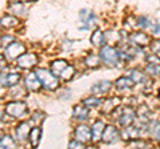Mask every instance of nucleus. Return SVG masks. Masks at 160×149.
<instances>
[{
    "instance_id": "nucleus-1",
    "label": "nucleus",
    "mask_w": 160,
    "mask_h": 149,
    "mask_svg": "<svg viewBox=\"0 0 160 149\" xmlns=\"http://www.w3.org/2000/svg\"><path fill=\"white\" fill-rule=\"evenodd\" d=\"M35 73L38 74L42 85L48 89V91H55L59 87V79L56 77V74L51 72V69H46V68H38Z\"/></svg>"
},
{
    "instance_id": "nucleus-2",
    "label": "nucleus",
    "mask_w": 160,
    "mask_h": 149,
    "mask_svg": "<svg viewBox=\"0 0 160 149\" xmlns=\"http://www.w3.org/2000/svg\"><path fill=\"white\" fill-rule=\"evenodd\" d=\"M4 111L8 116H11L12 118H22L27 115L28 112V108H27V104L24 101H19V100H13L11 103H8Z\"/></svg>"
},
{
    "instance_id": "nucleus-3",
    "label": "nucleus",
    "mask_w": 160,
    "mask_h": 149,
    "mask_svg": "<svg viewBox=\"0 0 160 149\" xmlns=\"http://www.w3.org/2000/svg\"><path fill=\"white\" fill-rule=\"evenodd\" d=\"M99 56L102 59V61L109 67H115L119 63V52H116V49L111 46H103L100 48Z\"/></svg>"
},
{
    "instance_id": "nucleus-4",
    "label": "nucleus",
    "mask_w": 160,
    "mask_h": 149,
    "mask_svg": "<svg viewBox=\"0 0 160 149\" xmlns=\"http://www.w3.org/2000/svg\"><path fill=\"white\" fill-rule=\"evenodd\" d=\"M136 120V111H133L131 107H124V108H119V116H118V121L119 124L124 127H128L133 124V121Z\"/></svg>"
},
{
    "instance_id": "nucleus-5",
    "label": "nucleus",
    "mask_w": 160,
    "mask_h": 149,
    "mask_svg": "<svg viewBox=\"0 0 160 149\" xmlns=\"http://www.w3.org/2000/svg\"><path fill=\"white\" fill-rule=\"evenodd\" d=\"M24 52H26V46H24L23 43L15 40L6 48L4 57H6V60H16L20 55H23Z\"/></svg>"
},
{
    "instance_id": "nucleus-6",
    "label": "nucleus",
    "mask_w": 160,
    "mask_h": 149,
    "mask_svg": "<svg viewBox=\"0 0 160 149\" xmlns=\"http://www.w3.org/2000/svg\"><path fill=\"white\" fill-rule=\"evenodd\" d=\"M38 61H39V57H38V55L33 53V52H24L23 55H20V56L16 59L18 65L23 69L33 68L38 64Z\"/></svg>"
},
{
    "instance_id": "nucleus-7",
    "label": "nucleus",
    "mask_w": 160,
    "mask_h": 149,
    "mask_svg": "<svg viewBox=\"0 0 160 149\" xmlns=\"http://www.w3.org/2000/svg\"><path fill=\"white\" fill-rule=\"evenodd\" d=\"M22 80V74L18 72H2L0 73V87L11 88L16 87Z\"/></svg>"
},
{
    "instance_id": "nucleus-8",
    "label": "nucleus",
    "mask_w": 160,
    "mask_h": 149,
    "mask_svg": "<svg viewBox=\"0 0 160 149\" xmlns=\"http://www.w3.org/2000/svg\"><path fill=\"white\" fill-rule=\"evenodd\" d=\"M79 16H80V22L83 23V26L80 27V31H88V29L96 26V16H95L93 12L88 11V9H82Z\"/></svg>"
},
{
    "instance_id": "nucleus-9",
    "label": "nucleus",
    "mask_w": 160,
    "mask_h": 149,
    "mask_svg": "<svg viewBox=\"0 0 160 149\" xmlns=\"http://www.w3.org/2000/svg\"><path fill=\"white\" fill-rule=\"evenodd\" d=\"M128 40L131 41L132 46L139 47V48H142V47H148L149 44H151V37H149L146 32H140V31L132 32L131 35H129Z\"/></svg>"
},
{
    "instance_id": "nucleus-10",
    "label": "nucleus",
    "mask_w": 160,
    "mask_h": 149,
    "mask_svg": "<svg viewBox=\"0 0 160 149\" xmlns=\"http://www.w3.org/2000/svg\"><path fill=\"white\" fill-rule=\"evenodd\" d=\"M119 131L115 125H106L102 135V141L104 144H115L119 140Z\"/></svg>"
},
{
    "instance_id": "nucleus-11",
    "label": "nucleus",
    "mask_w": 160,
    "mask_h": 149,
    "mask_svg": "<svg viewBox=\"0 0 160 149\" xmlns=\"http://www.w3.org/2000/svg\"><path fill=\"white\" fill-rule=\"evenodd\" d=\"M24 87L31 92H38L42 88V83H40L38 74L35 72H29L26 77H24Z\"/></svg>"
},
{
    "instance_id": "nucleus-12",
    "label": "nucleus",
    "mask_w": 160,
    "mask_h": 149,
    "mask_svg": "<svg viewBox=\"0 0 160 149\" xmlns=\"http://www.w3.org/2000/svg\"><path fill=\"white\" fill-rule=\"evenodd\" d=\"M75 138L79 141H82L84 144H87L91 141V129H89V127L84 125V124H80V125L76 127V129H75Z\"/></svg>"
},
{
    "instance_id": "nucleus-13",
    "label": "nucleus",
    "mask_w": 160,
    "mask_h": 149,
    "mask_svg": "<svg viewBox=\"0 0 160 149\" xmlns=\"http://www.w3.org/2000/svg\"><path fill=\"white\" fill-rule=\"evenodd\" d=\"M29 131H31V128H29L28 123H26V121L20 123L19 125L15 128V138H16V141H19V142L26 141L28 138Z\"/></svg>"
},
{
    "instance_id": "nucleus-14",
    "label": "nucleus",
    "mask_w": 160,
    "mask_h": 149,
    "mask_svg": "<svg viewBox=\"0 0 160 149\" xmlns=\"http://www.w3.org/2000/svg\"><path fill=\"white\" fill-rule=\"evenodd\" d=\"M112 87V83L108 81V80H102V81H98L95 83L91 87V93L95 96H99V95H104V93H108L109 89Z\"/></svg>"
},
{
    "instance_id": "nucleus-15",
    "label": "nucleus",
    "mask_w": 160,
    "mask_h": 149,
    "mask_svg": "<svg viewBox=\"0 0 160 149\" xmlns=\"http://www.w3.org/2000/svg\"><path fill=\"white\" fill-rule=\"evenodd\" d=\"M72 116L75 120H78V121H86L89 117V108L87 105H84V104H78V105H75V108H73Z\"/></svg>"
},
{
    "instance_id": "nucleus-16",
    "label": "nucleus",
    "mask_w": 160,
    "mask_h": 149,
    "mask_svg": "<svg viewBox=\"0 0 160 149\" xmlns=\"http://www.w3.org/2000/svg\"><path fill=\"white\" fill-rule=\"evenodd\" d=\"M118 105H120V99L119 97H109L102 103V112L104 115L112 113L115 109L118 108Z\"/></svg>"
},
{
    "instance_id": "nucleus-17",
    "label": "nucleus",
    "mask_w": 160,
    "mask_h": 149,
    "mask_svg": "<svg viewBox=\"0 0 160 149\" xmlns=\"http://www.w3.org/2000/svg\"><path fill=\"white\" fill-rule=\"evenodd\" d=\"M104 128H106V125H104V123L103 121H95L93 123V125L91 128V141L92 142H99L100 140H102V135H103V132H104Z\"/></svg>"
},
{
    "instance_id": "nucleus-18",
    "label": "nucleus",
    "mask_w": 160,
    "mask_h": 149,
    "mask_svg": "<svg viewBox=\"0 0 160 149\" xmlns=\"http://www.w3.org/2000/svg\"><path fill=\"white\" fill-rule=\"evenodd\" d=\"M139 136H140V128L139 127H135L131 124V125L123 128L122 137L126 138V140H135V138H139Z\"/></svg>"
},
{
    "instance_id": "nucleus-19",
    "label": "nucleus",
    "mask_w": 160,
    "mask_h": 149,
    "mask_svg": "<svg viewBox=\"0 0 160 149\" xmlns=\"http://www.w3.org/2000/svg\"><path fill=\"white\" fill-rule=\"evenodd\" d=\"M91 43L93 47H98V48H102L104 44H106V36H104V33L100 31V29H95L91 35Z\"/></svg>"
},
{
    "instance_id": "nucleus-20",
    "label": "nucleus",
    "mask_w": 160,
    "mask_h": 149,
    "mask_svg": "<svg viewBox=\"0 0 160 149\" xmlns=\"http://www.w3.org/2000/svg\"><path fill=\"white\" fill-rule=\"evenodd\" d=\"M40 137H42V129H40L38 125L32 128L31 131H29V135H28V141L31 144L32 148H36L40 142Z\"/></svg>"
},
{
    "instance_id": "nucleus-21",
    "label": "nucleus",
    "mask_w": 160,
    "mask_h": 149,
    "mask_svg": "<svg viewBox=\"0 0 160 149\" xmlns=\"http://www.w3.org/2000/svg\"><path fill=\"white\" fill-rule=\"evenodd\" d=\"M84 63L86 65L91 69H95V68H99L100 67V63H102V59H100L99 55H95V53H88L86 59H84Z\"/></svg>"
},
{
    "instance_id": "nucleus-22",
    "label": "nucleus",
    "mask_w": 160,
    "mask_h": 149,
    "mask_svg": "<svg viewBox=\"0 0 160 149\" xmlns=\"http://www.w3.org/2000/svg\"><path fill=\"white\" fill-rule=\"evenodd\" d=\"M115 87L119 91H127V89H131L133 87V81L129 77H119L115 81Z\"/></svg>"
},
{
    "instance_id": "nucleus-23",
    "label": "nucleus",
    "mask_w": 160,
    "mask_h": 149,
    "mask_svg": "<svg viewBox=\"0 0 160 149\" xmlns=\"http://www.w3.org/2000/svg\"><path fill=\"white\" fill-rule=\"evenodd\" d=\"M129 79L133 81V84H143L146 83V73L139 71V69H131L128 72Z\"/></svg>"
},
{
    "instance_id": "nucleus-24",
    "label": "nucleus",
    "mask_w": 160,
    "mask_h": 149,
    "mask_svg": "<svg viewBox=\"0 0 160 149\" xmlns=\"http://www.w3.org/2000/svg\"><path fill=\"white\" fill-rule=\"evenodd\" d=\"M0 24L4 28H13L19 24L18 16H12V15H4V16L0 19Z\"/></svg>"
},
{
    "instance_id": "nucleus-25",
    "label": "nucleus",
    "mask_w": 160,
    "mask_h": 149,
    "mask_svg": "<svg viewBox=\"0 0 160 149\" xmlns=\"http://www.w3.org/2000/svg\"><path fill=\"white\" fill-rule=\"evenodd\" d=\"M24 3H16V2H11V4L8 6V9L9 12L16 15V16H23V15H26V8L23 6Z\"/></svg>"
},
{
    "instance_id": "nucleus-26",
    "label": "nucleus",
    "mask_w": 160,
    "mask_h": 149,
    "mask_svg": "<svg viewBox=\"0 0 160 149\" xmlns=\"http://www.w3.org/2000/svg\"><path fill=\"white\" fill-rule=\"evenodd\" d=\"M67 65H68V64H67L66 60H53L51 63V72L55 73L56 76H59L60 72H62Z\"/></svg>"
},
{
    "instance_id": "nucleus-27",
    "label": "nucleus",
    "mask_w": 160,
    "mask_h": 149,
    "mask_svg": "<svg viewBox=\"0 0 160 149\" xmlns=\"http://www.w3.org/2000/svg\"><path fill=\"white\" fill-rule=\"evenodd\" d=\"M102 103H103L102 99H99L98 96H95V95L93 96H89L87 99H84V101H83L84 105H87L88 108H96L99 105H102Z\"/></svg>"
},
{
    "instance_id": "nucleus-28",
    "label": "nucleus",
    "mask_w": 160,
    "mask_h": 149,
    "mask_svg": "<svg viewBox=\"0 0 160 149\" xmlns=\"http://www.w3.org/2000/svg\"><path fill=\"white\" fill-rule=\"evenodd\" d=\"M59 76H60V79H63V80H66V81L71 80V79L75 76V68L72 65H67L62 72H60Z\"/></svg>"
},
{
    "instance_id": "nucleus-29",
    "label": "nucleus",
    "mask_w": 160,
    "mask_h": 149,
    "mask_svg": "<svg viewBox=\"0 0 160 149\" xmlns=\"http://www.w3.org/2000/svg\"><path fill=\"white\" fill-rule=\"evenodd\" d=\"M0 148H16V141L11 136H2L0 138Z\"/></svg>"
},
{
    "instance_id": "nucleus-30",
    "label": "nucleus",
    "mask_w": 160,
    "mask_h": 149,
    "mask_svg": "<svg viewBox=\"0 0 160 149\" xmlns=\"http://www.w3.org/2000/svg\"><path fill=\"white\" fill-rule=\"evenodd\" d=\"M104 36H106V41H109L112 39V41L116 44L120 41V37H122V33H119L116 31H112V29H109V31H107L106 33H104Z\"/></svg>"
},
{
    "instance_id": "nucleus-31",
    "label": "nucleus",
    "mask_w": 160,
    "mask_h": 149,
    "mask_svg": "<svg viewBox=\"0 0 160 149\" xmlns=\"http://www.w3.org/2000/svg\"><path fill=\"white\" fill-rule=\"evenodd\" d=\"M148 131H149V133H151V136L160 144V123L152 124V125L149 127Z\"/></svg>"
},
{
    "instance_id": "nucleus-32",
    "label": "nucleus",
    "mask_w": 160,
    "mask_h": 149,
    "mask_svg": "<svg viewBox=\"0 0 160 149\" xmlns=\"http://www.w3.org/2000/svg\"><path fill=\"white\" fill-rule=\"evenodd\" d=\"M46 118V113L44 112H40V111H36L32 115V117H31V120H32V123H35L36 125H40V124L43 123V120Z\"/></svg>"
},
{
    "instance_id": "nucleus-33",
    "label": "nucleus",
    "mask_w": 160,
    "mask_h": 149,
    "mask_svg": "<svg viewBox=\"0 0 160 149\" xmlns=\"http://www.w3.org/2000/svg\"><path fill=\"white\" fill-rule=\"evenodd\" d=\"M146 73H148L149 76H158L160 73V69L158 64H148L146 67Z\"/></svg>"
},
{
    "instance_id": "nucleus-34",
    "label": "nucleus",
    "mask_w": 160,
    "mask_h": 149,
    "mask_svg": "<svg viewBox=\"0 0 160 149\" xmlns=\"http://www.w3.org/2000/svg\"><path fill=\"white\" fill-rule=\"evenodd\" d=\"M128 145L133 147V148H147V147H149V144L144 140H140V138H135V140L128 142Z\"/></svg>"
},
{
    "instance_id": "nucleus-35",
    "label": "nucleus",
    "mask_w": 160,
    "mask_h": 149,
    "mask_svg": "<svg viewBox=\"0 0 160 149\" xmlns=\"http://www.w3.org/2000/svg\"><path fill=\"white\" fill-rule=\"evenodd\" d=\"M15 41V37L11 36V35H6V36H2V39H0V46H2L3 48H7L9 44Z\"/></svg>"
},
{
    "instance_id": "nucleus-36",
    "label": "nucleus",
    "mask_w": 160,
    "mask_h": 149,
    "mask_svg": "<svg viewBox=\"0 0 160 149\" xmlns=\"http://www.w3.org/2000/svg\"><path fill=\"white\" fill-rule=\"evenodd\" d=\"M136 26L140 28V29H146L149 27V20L147 17H144V16H140L138 20H136Z\"/></svg>"
},
{
    "instance_id": "nucleus-37",
    "label": "nucleus",
    "mask_w": 160,
    "mask_h": 149,
    "mask_svg": "<svg viewBox=\"0 0 160 149\" xmlns=\"http://www.w3.org/2000/svg\"><path fill=\"white\" fill-rule=\"evenodd\" d=\"M146 60H147L148 64H158V65H159V64H160V56H159V55H156V53H152V55H148Z\"/></svg>"
},
{
    "instance_id": "nucleus-38",
    "label": "nucleus",
    "mask_w": 160,
    "mask_h": 149,
    "mask_svg": "<svg viewBox=\"0 0 160 149\" xmlns=\"http://www.w3.org/2000/svg\"><path fill=\"white\" fill-rule=\"evenodd\" d=\"M151 49H152V52L153 53H156L160 56V40H155V41H151Z\"/></svg>"
},
{
    "instance_id": "nucleus-39",
    "label": "nucleus",
    "mask_w": 160,
    "mask_h": 149,
    "mask_svg": "<svg viewBox=\"0 0 160 149\" xmlns=\"http://www.w3.org/2000/svg\"><path fill=\"white\" fill-rule=\"evenodd\" d=\"M68 147H69V148H86V144L75 138V140H72V141L68 142Z\"/></svg>"
},
{
    "instance_id": "nucleus-40",
    "label": "nucleus",
    "mask_w": 160,
    "mask_h": 149,
    "mask_svg": "<svg viewBox=\"0 0 160 149\" xmlns=\"http://www.w3.org/2000/svg\"><path fill=\"white\" fill-rule=\"evenodd\" d=\"M153 35H156V36H160V23H156V24H155V26H153Z\"/></svg>"
},
{
    "instance_id": "nucleus-41",
    "label": "nucleus",
    "mask_w": 160,
    "mask_h": 149,
    "mask_svg": "<svg viewBox=\"0 0 160 149\" xmlns=\"http://www.w3.org/2000/svg\"><path fill=\"white\" fill-rule=\"evenodd\" d=\"M9 2H16V3H32L36 0H9Z\"/></svg>"
},
{
    "instance_id": "nucleus-42",
    "label": "nucleus",
    "mask_w": 160,
    "mask_h": 149,
    "mask_svg": "<svg viewBox=\"0 0 160 149\" xmlns=\"http://www.w3.org/2000/svg\"><path fill=\"white\" fill-rule=\"evenodd\" d=\"M4 64H6V57H4V55H0V68H2Z\"/></svg>"
},
{
    "instance_id": "nucleus-43",
    "label": "nucleus",
    "mask_w": 160,
    "mask_h": 149,
    "mask_svg": "<svg viewBox=\"0 0 160 149\" xmlns=\"http://www.w3.org/2000/svg\"><path fill=\"white\" fill-rule=\"evenodd\" d=\"M0 138H2V131H0Z\"/></svg>"
},
{
    "instance_id": "nucleus-44",
    "label": "nucleus",
    "mask_w": 160,
    "mask_h": 149,
    "mask_svg": "<svg viewBox=\"0 0 160 149\" xmlns=\"http://www.w3.org/2000/svg\"><path fill=\"white\" fill-rule=\"evenodd\" d=\"M159 99H160V89H159Z\"/></svg>"
},
{
    "instance_id": "nucleus-45",
    "label": "nucleus",
    "mask_w": 160,
    "mask_h": 149,
    "mask_svg": "<svg viewBox=\"0 0 160 149\" xmlns=\"http://www.w3.org/2000/svg\"><path fill=\"white\" fill-rule=\"evenodd\" d=\"M159 74H160V73H159Z\"/></svg>"
}]
</instances>
